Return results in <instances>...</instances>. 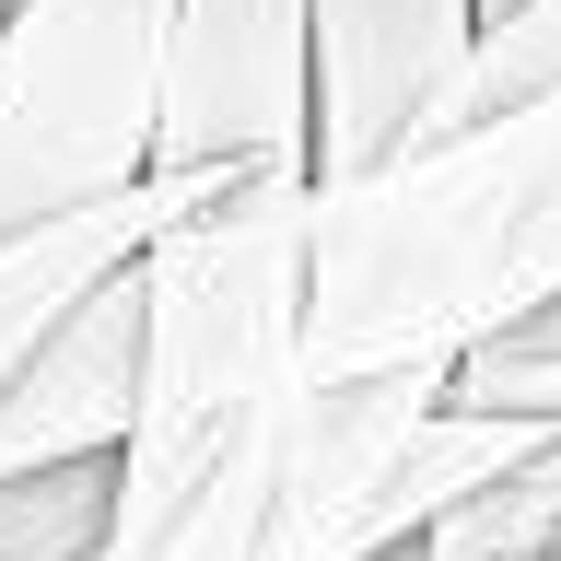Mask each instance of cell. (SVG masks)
I'll return each mask as SVG.
<instances>
[{
	"instance_id": "1",
	"label": "cell",
	"mask_w": 561,
	"mask_h": 561,
	"mask_svg": "<svg viewBox=\"0 0 561 561\" xmlns=\"http://www.w3.org/2000/svg\"><path fill=\"white\" fill-rule=\"evenodd\" d=\"M152 351L94 561H375L550 445L456 375H316V175H222L140 245Z\"/></svg>"
},
{
	"instance_id": "2",
	"label": "cell",
	"mask_w": 561,
	"mask_h": 561,
	"mask_svg": "<svg viewBox=\"0 0 561 561\" xmlns=\"http://www.w3.org/2000/svg\"><path fill=\"white\" fill-rule=\"evenodd\" d=\"M561 293V82L316 175V375H456Z\"/></svg>"
},
{
	"instance_id": "3",
	"label": "cell",
	"mask_w": 561,
	"mask_h": 561,
	"mask_svg": "<svg viewBox=\"0 0 561 561\" xmlns=\"http://www.w3.org/2000/svg\"><path fill=\"white\" fill-rule=\"evenodd\" d=\"M175 0H12L0 12V245L152 175Z\"/></svg>"
},
{
	"instance_id": "4",
	"label": "cell",
	"mask_w": 561,
	"mask_h": 561,
	"mask_svg": "<svg viewBox=\"0 0 561 561\" xmlns=\"http://www.w3.org/2000/svg\"><path fill=\"white\" fill-rule=\"evenodd\" d=\"M152 164L316 175V0H175Z\"/></svg>"
},
{
	"instance_id": "5",
	"label": "cell",
	"mask_w": 561,
	"mask_h": 561,
	"mask_svg": "<svg viewBox=\"0 0 561 561\" xmlns=\"http://www.w3.org/2000/svg\"><path fill=\"white\" fill-rule=\"evenodd\" d=\"M480 0H316V175H363L433 117Z\"/></svg>"
},
{
	"instance_id": "6",
	"label": "cell",
	"mask_w": 561,
	"mask_h": 561,
	"mask_svg": "<svg viewBox=\"0 0 561 561\" xmlns=\"http://www.w3.org/2000/svg\"><path fill=\"white\" fill-rule=\"evenodd\" d=\"M140 351H152V293L140 257L105 270L47 340L0 375V480L47 468V456H117L140 421Z\"/></svg>"
},
{
	"instance_id": "7",
	"label": "cell",
	"mask_w": 561,
	"mask_h": 561,
	"mask_svg": "<svg viewBox=\"0 0 561 561\" xmlns=\"http://www.w3.org/2000/svg\"><path fill=\"white\" fill-rule=\"evenodd\" d=\"M199 187H222V175H199V164H152L140 187H117V199L70 210V222H35V234L0 245V375H12V363H24V351L47 340V328H59V316L82 305L105 270H129V257L164 234Z\"/></svg>"
},
{
	"instance_id": "8",
	"label": "cell",
	"mask_w": 561,
	"mask_h": 561,
	"mask_svg": "<svg viewBox=\"0 0 561 561\" xmlns=\"http://www.w3.org/2000/svg\"><path fill=\"white\" fill-rule=\"evenodd\" d=\"M117 526V456H47L0 480V561H94Z\"/></svg>"
},
{
	"instance_id": "9",
	"label": "cell",
	"mask_w": 561,
	"mask_h": 561,
	"mask_svg": "<svg viewBox=\"0 0 561 561\" xmlns=\"http://www.w3.org/2000/svg\"><path fill=\"white\" fill-rule=\"evenodd\" d=\"M456 398H503V410H538L561 445V351H468L456 363Z\"/></svg>"
},
{
	"instance_id": "10",
	"label": "cell",
	"mask_w": 561,
	"mask_h": 561,
	"mask_svg": "<svg viewBox=\"0 0 561 561\" xmlns=\"http://www.w3.org/2000/svg\"><path fill=\"white\" fill-rule=\"evenodd\" d=\"M0 12H12V0H0Z\"/></svg>"
},
{
	"instance_id": "11",
	"label": "cell",
	"mask_w": 561,
	"mask_h": 561,
	"mask_svg": "<svg viewBox=\"0 0 561 561\" xmlns=\"http://www.w3.org/2000/svg\"><path fill=\"white\" fill-rule=\"evenodd\" d=\"M480 12H491V0H480Z\"/></svg>"
}]
</instances>
